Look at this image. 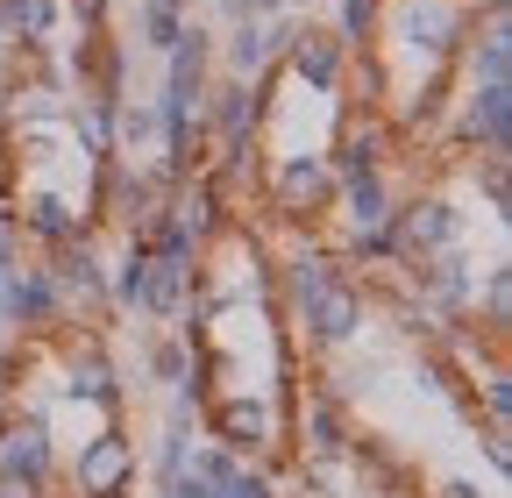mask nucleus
Masks as SVG:
<instances>
[{
  "instance_id": "obj_10",
  "label": "nucleus",
  "mask_w": 512,
  "mask_h": 498,
  "mask_svg": "<svg viewBox=\"0 0 512 498\" xmlns=\"http://www.w3.org/2000/svg\"><path fill=\"white\" fill-rule=\"evenodd\" d=\"M271 207L285 221H313L320 207H335V171L320 150H292L271 164Z\"/></svg>"
},
{
  "instance_id": "obj_15",
  "label": "nucleus",
  "mask_w": 512,
  "mask_h": 498,
  "mask_svg": "<svg viewBox=\"0 0 512 498\" xmlns=\"http://www.w3.org/2000/svg\"><path fill=\"white\" fill-rule=\"evenodd\" d=\"M299 434H306V470H342L349 449H356V434H349V413L335 392H313L306 413H299Z\"/></svg>"
},
{
  "instance_id": "obj_19",
  "label": "nucleus",
  "mask_w": 512,
  "mask_h": 498,
  "mask_svg": "<svg viewBox=\"0 0 512 498\" xmlns=\"http://www.w3.org/2000/svg\"><path fill=\"white\" fill-rule=\"evenodd\" d=\"M342 271H349V264L335 257V249H313V242H306V249H292V257L278 264V292H285V306L299 314V306H306L320 285H335Z\"/></svg>"
},
{
  "instance_id": "obj_17",
  "label": "nucleus",
  "mask_w": 512,
  "mask_h": 498,
  "mask_svg": "<svg viewBox=\"0 0 512 498\" xmlns=\"http://www.w3.org/2000/svg\"><path fill=\"white\" fill-rule=\"evenodd\" d=\"M392 121L384 114H363V121H349V129L335 136V150H320L328 157V171H335V185L342 178H363V171H384V150H392Z\"/></svg>"
},
{
  "instance_id": "obj_11",
  "label": "nucleus",
  "mask_w": 512,
  "mask_h": 498,
  "mask_svg": "<svg viewBox=\"0 0 512 498\" xmlns=\"http://www.w3.org/2000/svg\"><path fill=\"white\" fill-rule=\"evenodd\" d=\"M43 271L64 292V306H93V314H107V257H100L93 228L72 235V242H57V249H43Z\"/></svg>"
},
{
  "instance_id": "obj_6",
  "label": "nucleus",
  "mask_w": 512,
  "mask_h": 498,
  "mask_svg": "<svg viewBox=\"0 0 512 498\" xmlns=\"http://www.w3.org/2000/svg\"><path fill=\"white\" fill-rule=\"evenodd\" d=\"M207 434L221 449H235L242 463H264L278 449V413H271V399H256V392H221L207 406Z\"/></svg>"
},
{
  "instance_id": "obj_7",
  "label": "nucleus",
  "mask_w": 512,
  "mask_h": 498,
  "mask_svg": "<svg viewBox=\"0 0 512 498\" xmlns=\"http://www.w3.org/2000/svg\"><path fill=\"white\" fill-rule=\"evenodd\" d=\"M392 249H399V271L406 264H420V257H441V249H463V214L448 207V200H406V207H392Z\"/></svg>"
},
{
  "instance_id": "obj_30",
  "label": "nucleus",
  "mask_w": 512,
  "mask_h": 498,
  "mask_svg": "<svg viewBox=\"0 0 512 498\" xmlns=\"http://www.w3.org/2000/svg\"><path fill=\"white\" fill-rule=\"evenodd\" d=\"M221 498H278V484H271L264 470H256V463H242V470L221 484Z\"/></svg>"
},
{
  "instance_id": "obj_27",
  "label": "nucleus",
  "mask_w": 512,
  "mask_h": 498,
  "mask_svg": "<svg viewBox=\"0 0 512 498\" xmlns=\"http://www.w3.org/2000/svg\"><path fill=\"white\" fill-rule=\"evenodd\" d=\"M484 328H491V342L512 328V271H505V264L484 278Z\"/></svg>"
},
{
  "instance_id": "obj_21",
  "label": "nucleus",
  "mask_w": 512,
  "mask_h": 498,
  "mask_svg": "<svg viewBox=\"0 0 512 498\" xmlns=\"http://www.w3.org/2000/svg\"><path fill=\"white\" fill-rule=\"evenodd\" d=\"M57 22H64L57 0H0V36L22 43V50L50 43V36H57Z\"/></svg>"
},
{
  "instance_id": "obj_34",
  "label": "nucleus",
  "mask_w": 512,
  "mask_h": 498,
  "mask_svg": "<svg viewBox=\"0 0 512 498\" xmlns=\"http://www.w3.org/2000/svg\"><path fill=\"white\" fill-rule=\"evenodd\" d=\"M434 498H491V491H484V484H477V477H448V484H441V491H434Z\"/></svg>"
},
{
  "instance_id": "obj_22",
  "label": "nucleus",
  "mask_w": 512,
  "mask_h": 498,
  "mask_svg": "<svg viewBox=\"0 0 512 498\" xmlns=\"http://www.w3.org/2000/svg\"><path fill=\"white\" fill-rule=\"evenodd\" d=\"M185 29V0H136V50L164 57Z\"/></svg>"
},
{
  "instance_id": "obj_2",
  "label": "nucleus",
  "mask_w": 512,
  "mask_h": 498,
  "mask_svg": "<svg viewBox=\"0 0 512 498\" xmlns=\"http://www.w3.org/2000/svg\"><path fill=\"white\" fill-rule=\"evenodd\" d=\"M143 477V456H136V434H128L121 420H107L93 442H79L72 456V491L79 498H128Z\"/></svg>"
},
{
  "instance_id": "obj_36",
  "label": "nucleus",
  "mask_w": 512,
  "mask_h": 498,
  "mask_svg": "<svg viewBox=\"0 0 512 498\" xmlns=\"http://www.w3.org/2000/svg\"><path fill=\"white\" fill-rule=\"evenodd\" d=\"M0 498H29V491H15V484H0Z\"/></svg>"
},
{
  "instance_id": "obj_32",
  "label": "nucleus",
  "mask_w": 512,
  "mask_h": 498,
  "mask_svg": "<svg viewBox=\"0 0 512 498\" xmlns=\"http://www.w3.org/2000/svg\"><path fill=\"white\" fill-rule=\"evenodd\" d=\"M221 22H242V15H292V0H214Z\"/></svg>"
},
{
  "instance_id": "obj_28",
  "label": "nucleus",
  "mask_w": 512,
  "mask_h": 498,
  "mask_svg": "<svg viewBox=\"0 0 512 498\" xmlns=\"http://www.w3.org/2000/svg\"><path fill=\"white\" fill-rule=\"evenodd\" d=\"M64 22H72L79 36H107V15H114V0H57Z\"/></svg>"
},
{
  "instance_id": "obj_9",
  "label": "nucleus",
  "mask_w": 512,
  "mask_h": 498,
  "mask_svg": "<svg viewBox=\"0 0 512 498\" xmlns=\"http://www.w3.org/2000/svg\"><path fill=\"white\" fill-rule=\"evenodd\" d=\"M64 292L50 285V271L43 264H22L15 257V271H8V285H0V328H22V335H50V328H64Z\"/></svg>"
},
{
  "instance_id": "obj_38",
  "label": "nucleus",
  "mask_w": 512,
  "mask_h": 498,
  "mask_svg": "<svg viewBox=\"0 0 512 498\" xmlns=\"http://www.w3.org/2000/svg\"><path fill=\"white\" fill-rule=\"evenodd\" d=\"M185 8H192V0H185Z\"/></svg>"
},
{
  "instance_id": "obj_26",
  "label": "nucleus",
  "mask_w": 512,
  "mask_h": 498,
  "mask_svg": "<svg viewBox=\"0 0 512 498\" xmlns=\"http://www.w3.org/2000/svg\"><path fill=\"white\" fill-rule=\"evenodd\" d=\"M185 456H192V427H171V420H164L157 449H150V470H157V484H171V477L185 470Z\"/></svg>"
},
{
  "instance_id": "obj_14",
  "label": "nucleus",
  "mask_w": 512,
  "mask_h": 498,
  "mask_svg": "<svg viewBox=\"0 0 512 498\" xmlns=\"http://www.w3.org/2000/svg\"><path fill=\"white\" fill-rule=\"evenodd\" d=\"M8 214H15V235L36 242V249H57V242H72V235L93 228V221L79 214V200H72V193H57V185H29L22 207H8Z\"/></svg>"
},
{
  "instance_id": "obj_31",
  "label": "nucleus",
  "mask_w": 512,
  "mask_h": 498,
  "mask_svg": "<svg viewBox=\"0 0 512 498\" xmlns=\"http://www.w3.org/2000/svg\"><path fill=\"white\" fill-rule=\"evenodd\" d=\"M477 164H484V207L505 221V214H512V193H505V157H477Z\"/></svg>"
},
{
  "instance_id": "obj_23",
  "label": "nucleus",
  "mask_w": 512,
  "mask_h": 498,
  "mask_svg": "<svg viewBox=\"0 0 512 498\" xmlns=\"http://www.w3.org/2000/svg\"><path fill=\"white\" fill-rule=\"evenodd\" d=\"M349 50H363L377 29H384V0H335V22H328Z\"/></svg>"
},
{
  "instance_id": "obj_1",
  "label": "nucleus",
  "mask_w": 512,
  "mask_h": 498,
  "mask_svg": "<svg viewBox=\"0 0 512 498\" xmlns=\"http://www.w3.org/2000/svg\"><path fill=\"white\" fill-rule=\"evenodd\" d=\"M0 484H15L29 498H43L57 484V434H50V413L43 406L0 413Z\"/></svg>"
},
{
  "instance_id": "obj_5",
  "label": "nucleus",
  "mask_w": 512,
  "mask_h": 498,
  "mask_svg": "<svg viewBox=\"0 0 512 498\" xmlns=\"http://www.w3.org/2000/svg\"><path fill=\"white\" fill-rule=\"evenodd\" d=\"M278 65L306 86V93H320V100H328V93H342V79H349V43L328 29V22H292V36H285V50H278Z\"/></svg>"
},
{
  "instance_id": "obj_8",
  "label": "nucleus",
  "mask_w": 512,
  "mask_h": 498,
  "mask_svg": "<svg viewBox=\"0 0 512 498\" xmlns=\"http://www.w3.org/2000/svg\"><path fill=\"white\" fill-rule=\"evenodd\" d=\"M292 22H299V15H242V22H228V36H214V65H221L228 79H264V72L278 65Z\"/></svg>"
},
{
  "instance_id": "obj_3",
  "label": "nucleus",
  "mask_w": 512,
  "mask_h": 498,
  "mask_svg": "<svg viewBox=\"0 0 512 498\" xmlns=\"http://www.w3.org/2000/svg\"><path fill=\"white\" fill-rule=\"evenodd\" d=\"M299 328H306V349H320V356H335V349H349V342H363V328H370V299H363V285L342 271L335 285H320L299 314H292Z\"/></svg>"
},
{
  "instance_id": "obj_18",
  "label": "nucleus",
  "mask_w": 512,
  "mask_h": 498,
  "mask_svg": "<svg viewBox=\"0 0 512 498\" xmlns=\"http://www.w3.org/2000/svg\"><path fill=\"white\" fill-rule=\"evenodd\" d=\"M335 207H342V228L356 235V228H384L399 200H392V178H384V171H363V178L335 185Z\"/></svg>"
},
{
  "instance_id": "obj_16",
  "label": "nucleus",
  "mask_w": 512,
  "mask_h": 498,
  "mask_svg": "<svg viewBox=\"0 0 512 498\" xmlns=\"http://www.w3.org/2000/svg\"><path fill=\"white\" fill-rule=\"evenodd\" d=\"M413 271V292H420V306L441 321V314H463V306L477 299V278H470V264H463V249H441V257H420V264H406Z\"/></svg>"
},
{
  "instance_id": "obj_33",
  "label": "nucleus",
  "mask_w": 512,
  "mask_h": 498,
  "mask_svg": "<svg viewBox=\"0 0 512 498\" xmlns=\"http://www.w3.org/2000/svg\"><path fill=\"white\" fill-rule=\"evenodd\" d=\"M164 498H221V484H207V477H192V470H178L171 484H157Z\"/></svg>"
},
{
  "instance_id": "obj_4",
  "label": "nucleus",
  "mask_w": 512,
  "mask_h": 498,
  "mask_svg": "<svg viewBox=\"0 0 512 498\" xmlns=\"http://www.w3.org/2000/svg\"><path fill=\"white\" fill-rule=\"evenodd\" d=\"M463 29H470V8H456V0H406L399 8V57L420 72H441L456 57Z\"/></svg>"
},
{
  "instance_id": "obj_29",
  "label": "nucleus",
  "mask_w": 512,
  "mask_h": 498,
  "mask_svg": "<svg viewBox=\"0 0 512 498\" xmlns=\"http://www.w3.org/2000/svg\"><path fill=\"white\" fill-rule=\"evenodd\" d=\"M505 420H512V378L491 370V378H484V427H505Z\"/></svg>"
},
{
  "instance_id": "obj_35",
  "label": "nucleus",
  "mask_w": 512,
  "mask_h": 498,
  "mask_svg": "<svg viewBox=\"0 0 512 498\" xmlns=\"http://www.w3.org/2000/svg\"><path fill=\"white\" fill-rule=\"evenodd\" d=\"M8 72H15V43H8V36H0V79H8Z\"/></svg>"
},
{
  "instance_id": "obj_37",
  "label": "nucleus",
  "mask_w": 512,
  "mask_h": 498,
  "mask_svg": "<svg viewBox=\"0 0 512 498\" xmlns=\"http://www.w3.org/2000/svg\"><path fill=\"white\" fill-rule=\"evenodd\" d=\"M0 413H8V385H0Z\"/></svg>"
},
{
  "instance_id": "obj_25",
  "label": "nucleus",
  "mask_w": 512,
  "mask_h": 498,
  "mask_svg": "<svg viewBox=\"0 0 512 498\" xmlns=\"http://www.w3.org/2000/svg\"><path fill=\"white\" fill-rule=\"evenodd\" d=\"M157 143V114H150V100H136V107H114V150H150Z\"/></svg>"
},
{
  "instance_id": "obj_20",
  "label": "nucleus",
  "mask_w": 512,
  "mask_h": 498,
  "mask_svg": "<svg viewBox=\"0 0 512 498\" xmlns=\"http://www.w3.org/2000/svg\"><path fill=\"white\" fill-rule=\"evenodd\" d=\"M192 306V264L157 257L150 249V278H143V321H178Z\"/></svg>"
},
{
  "instance_id": "obj_12",
  "label": "nucleus",
  "mask_w": 512,
  "mask_h": 498,
  "mask_svg": "<svg viewBox=\"0 0 512 498\" xmlns=\"http://www.w3.org/2000/svg\"><path fill=\"white\" fill-rule=\"evenodd\" d=\"M456 143L477 157H512V86H463Z\"/></svg>"
},
{
  "instance_id": "obj_13",
  "label": "nucleus",
  "mask_w": 512,
  "mask_h": 498,
  "mask_svg": "<svg viewBox=\"0 0 512 498\" xmlns=\"http://www.w3.org/2000/svg\"><path fill=\"white\" fill-rule=\"evenodd\" d=\"M64 399L100 406L107 420L121 413V370H114V356H107L100 335H79L72 349H64Z\"/></svg>"
},
{
  "instance_id": "obj_24",
  "label": "nucleus",
  "mask_w": 512,
  "mask_h": 498,
  "mask_svg": "<svg viewBox=\"0 0 512 498\" xmlns=\"http://www.w3.org/2000/svg\"><path fill=\"white\" fill-rule=\"evenodd\" d=\"M192 370H200V363H192V342H185V335H164V342L150 349V378H157V385H171V392H178Z\"/></svg>"
}]
</instances>
